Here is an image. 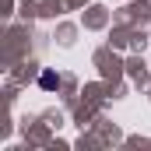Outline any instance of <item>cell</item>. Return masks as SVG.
Here are the masks:
<instances>
[{
	"label": "cell",
	"instance_id": "6da1fadb",
	"mask_svg": "<svg viewBox=\"0 0 151 151\" xmlns=\"http://www.w3.org/2000/svg\"><path fill=\"white\" fill-rule=\"evenodd\" d=\"M42 88H56V74H42Z\"/></svg>",
	"mask_w": 151,
	"mask_h": 151
}]
</instances>
